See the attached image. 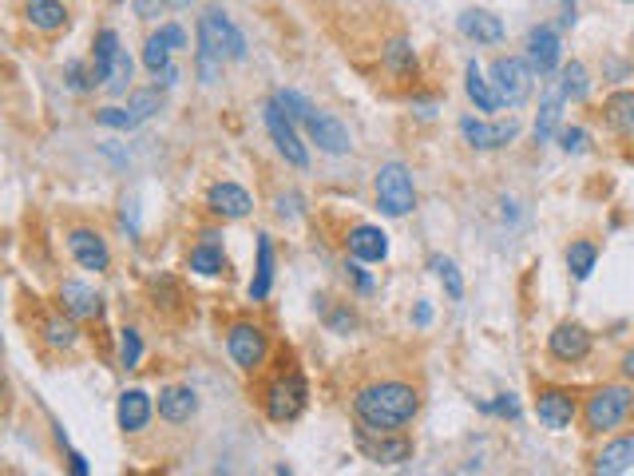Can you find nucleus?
Listing matches in <instances>:
<instances>
[{"instance_id":"nucleus-1","label":"nucleus","mask_w":634,"mask_h":476,"mask_svg":"<svg viewBox=\"0 0 634 476\" xmlns=\"http://www.w3.org/2000/svg\"><path fill=\"white\" fill-rule=\"evenodd\" d=\"M353 413L365 425V433H401L421 413V393L409 381H373L357 389Z\"/></svg>"},{"instance_id":"nucleus-2","label":"nucleus","mask_w":634,"mask_h":476,"mask_svg":"<svg viewBox=\"0 0 634 476\" xmlns=\"http://www.w3.org/2000/svg\"><path fill=\"white\" fill-rule=\"evenodd\" d=\"M246 56V36L234 28V20L222 8H207L199 16V80L203 84H218L222 80V64L226 60H242Z\"/></svg>"},{"instance_id":"nucleus-3","label":"nucleus","mask_w":634,"mask_h":476,"mask_svg":"<svg viewBox=\"0 0 634 476\" xmlns=\"http://www.w3.org/2000/svg\"><path fill=\"white\" fill-rule=\"evenodd\" d=\"M634 409V389L627 381H611V385H599L587 405H583V429L591 437H603V433H615Z\"/></svg>"},{"instance_id":"nucleus-4","label":"nucleus","mask_w":634,"mask_h":476,"mask_svg":"<svg viewBox=\"0 0 634 476\" xmlns=\"http://www.w3.org/2000/svg\"><path fill=\"white\" fill-rule=\"evenodd\" d=\"M373 195H377V207L389 219H401L417 207V187H413V175H409L405 163H385L373 179Z\"/></svg>"},{"instance_id":"nucleus-5","label":"nucleus","mask_w":634,"mask_h":476,"mask_svg":"<svg viewBox=\"0 0 634 476\" xmlns=\"http://www.w3.org/2000/svg\"><path fill=\"white\" fill-rule=\"evenodd\" d=\"M306 401H310L306 377H302L298 369H282V373L270 381V389H266V417L278 421V425H286V421H294V417L306 409Z\"/></svg>"},{"instance_id":"nucleus-6","label":"nucleus","mask_w":634,"mask_h":476,"mask_svg":"<svg viewBox=\"0 0 634 476\" xmlns=\"http://www.w3.org/2000/svg\"><path fill=\"white\" fill-rule=\"evenodd\" d=\"M226 354H230V361H234L242 373H258L266 354H270V338H266V330L254 326V322H234V326L226 330Z\"/></svg>"},{"instance_id":"nucleus-7","label":"nucleus","mask_w":634,"mask_h":476,"mask_svg":"<svg viewBox=\"0 0 634 476\" xmlns=\"http://www.w3.org/2000/svg\"><path fill=\"white\" fill-rule=\"evenodd\" d=\"M531 76H535V68L520 56H496L492 60V84H496L504 108H524L528 104Z\"/></svg>"},{"instance_id":"nucleus-8","label":"nucleus","mask_w":634,"mask_h":476,"mask_svg":"<svg viewBox=\"0 0 634 476\" xmlns=\"http://www.w3.org/2000/svg\"><path fill=\"white\" fill-rule=\"evenodd\" d=\"M262 116H266V131H270L274 147L282 151V159H286V163H294V167H310V151H306V143L298 139L294 119L286 116V108H282L278 100H270V104L262 108Z\"/></svg>"},{"instance_id":"nucleus-9","label":"nucleus","mask_w":634,"mask_h":476,"mask_svg":"<svg viewBox=\"0 0 634 476\" xmlns=\"http://www.w3.org/2000/svg\"><path fill=\"white\" fill-rule=\"evenodd\" d=\"M460 135H464V143L476 147V151H500V147H508V143L520 139V119L488 123V119L464 116L460 119Z\"/></svg>"},{"instance_id":"nucleus-10","label":"nucleus","mask_w":634,"mask_h":476,"mask_svg":"<svg viewBox=\"0 0 634 476\" xmlns=\"http://www.w3.org/2000/svg\"><path fill=\"white\" fill-rule=\"evenodd\" d=\"M575 413H579V401L571 397V389H539L535 393V417H539V425L543 429H551V433H567L571 429V421H575Z\"/></svg>"},{"instance_id":"nucleus-11","label":"nucleus","mask_w":634,"mask_h":476,"mask_svg":"<svg viewBox=\"0 0 634 476\" xmlns=\"http://www.w3.org/2000/svg\"><path fill=\"white\" fill-rule=\"evenodd\" d=\"M547 354L555 357V361H563V365L587 361V357H591V334H587V326H579V322H559V326L547 334Z\"/></svg>"},{"instance_id":"nucleus-12","label":"nucleus","mask_w":634,"mask_h":476,"mask_svg":"<svg viewBox=\"0 0 634 476\" xmlns=\"http://www.w3.org/2000/svg\"><path fill=\"white\" fill-rule=\"evenodd\" d=\"M528 64L535 76H551L555 68H563V40L551 24H535L528 32Z\"/></svg>"},{"instance_id":"nucleus-13","label":"nucleus","mask_w":634,"mask_h":476,"mask_svg":"<svg viewBox=\"0 0 634 476\" xmlns=\"http://www.w3.org/2000/svg\"><path fill=\"white\" fill-rule=\"evenodd\" d=\"M306 131H310V139H314L325 155H349V151H353L349 127H345L337 116H329V112H317L314 108L310 119H306Z\"/></svg>"},{"instance_id":"nucleus-14","label":"nucleus","mask_w":634,"mask_h":476,"mask_svg":"<svg viewBox=\"0 0 634 476\" xmlns=\"http://www.w3.org/2000/svg\"><path fill=\"white\" fill-rule=\"evenodd\" d=\"M68 250H72V258H76L84 270L104 274L107 266H111L107 238L100 235V231H92V227H72V231H68Z\"/></svg>"},{"instance_id":"nucleus-15","label":"nucleus","mask_w":634,"mask_h":476,"mask_svg":"<svg viewBox=\"0 0 634 476\" xmlns=\"http://www.w3.org/2000/svg\"><path fill=\"white\" fill-rule=\"evenodd\" d=\"M207 211H211L214 219H246L254 211V199L238 183H214L211 191H207Z\"/></svg>"},{"instance_id":"nucleus-16","label":"nucleus","mask_w":634,"mask_h":476,"mask_svg":"<svg viewBox=\"0 0 634 476\" xmlns=\"http://www.w3.org/2000/svg\"><path fill=\"white\" fill-rule=\"evenodd\" d=\"M377 437L381 441H369L365 433L357 437V445H361V453L369 461H377V465H401V461L413 457V441L409 437H401V433H377Z\"/></svg>"},{"instance_id":"nucleus-17","label":"nucleus","mask_w":634,"mask_h":476,"mask_svg":"<svg viewBox=\"0 0 634 476\" xmlns=\"http://www.w3.org/2000/svg\"><path fill=\"white\" fill-rule=\"evenodd\" d=\"M345 246L353 258L361 262H385L389 258V235L381 227H369V223H357L349 235H345Z\"/></svg>"},{"instance_id":"nucleus-18","label":"nucleus","mask_w":634,"mask_h":476,"mask_svg":"<svg viewBox=\"0 0 634 476\" xmlns=\"http://www.w3.org/2000/svg\"><path fill=\"white\" fill-rule=\"evenodd\" d=\"M195 413H199V397L191 385H167L159 393V417L167 425H187Z\"/></svg>"},{"instance_id":"nucleus-19","label":"nucleus","mask_w":634,"mask_h":476,"mask_svg":"<svg viewBox=\"0 0 634 476\" xmlns=\"http://www.w3.org/2000/svg\"><path fill=\"white\" fill-rule=\"evenodd\" d=\"M60 306H64V314H72V318H100L104 298H100L92 286L68 278V282H60Z\"/></svg>"},{"instance_id":"nucleus-20","label":"nucleus","mask_w":634,"mask_h":476,"mask_svg":"<svg viewBox=\"0 0 634 476\" xmlns=\"http://www.w3.org/2000/svg\"><path fill=\"white\" fill-rule=\"evenodd\" d=\"M460 36H468L476 44H500L504 40V20L488 8H468L460 16Z\"/></svg>"},{"instance_id":"nucleus-21","label":"nucleus","mask_w":634,"mask_h":476,"mask_svg":"<svg viewBox=\"0 0 634 476\" xmlns=\"http://www.w3.org/2000/svg\"><path fill=\"white\" fill-rule=\"evenodd\" d=\"M151 413H155V405H151V393H147V389H127V393L119 397V409H115V417H119V429H123V433H139V429H147Z\"/></svg>"},{"instance_id":"nucleus-22","label":"nucleus","mask_w":634,"mask_h":476,"mask_svg":"<svg viewBox=\"0 0 634 476\" xmlns=\"http://www.w3.org/2000/svg\"><path fill=\"white\" fill-rule=\"evenodd\" d=\"M464 92H468V100L476 104V112H500V108H504V100H500L496 84L480 72V64H476V60H468V68H464Z\"/></svg>"},{"instance_id":"nucleus-23","label":"nucleus","mask_w":634,"mask_h":476,"mask_svg":"<svg viewBox=\"0 0 634 476\" xmlns=\"http://www.w3.org/2000/svg\"><path fill=\"white\" fill-rule=\"evenodd\" d=\"M24 20L36 28V32H60L68 28V8L60 0H24Z\"/></svg>"},{"instance_id":"nucleus-24","label":"nucleus","mask_w":634,"mask_h":476,"mask_svg":"<svg viewBox=\"0 0 634 476\" xmlns=\"http://www.w3.org/2000/svg\"><path fill=\"white\" fill-rule=\"evenodd\" d=\"M381 60H385V72H389V76H397V80H409V76H417V52H413V44H409L405 36H393V40H385V48H381Z\"/></svg>"},{"instance_id":"nucleus-25","label":"nucleus","mask_w":634,"mask_h":476,"mask_svg":"<svg viewBox=\"0 0 634 476\" xmlns=\"http://www.w3.org/2000/svg\"><path fill=\"white\" fill-rule=\"evenodd\" d=\"M631 465H634V437H615V441L603 445L599 457H595V473H603V476L627 473Z\"/></svg>"},{"instance_id":"nucleus-26","label":"nucleus","mask_w":634,"mask_h":476,"mask_svg":"<svg viewBox=\"0 0 634 476\" xmlns=\"http://www.w3.org/2000/svg\"><path fill=\"white\" fill-rule=\"evenodd\" d=\"M567 270H571V278L575 282H587L591 274H595V266H599V242H591V238H575L571 246H567Z\"/></svg>"},{"instance_id":"nucleus-27","label":"nucleus","mask_w":634,"mask_h":476,"mask_svg":"<svg viewBox=\"0 0 634 476\" xmlns=\"http://www.w3.org/2000/svg\"><path fill=\"white\" fill-rule=\"evenodd\" d=\"M603 116L607 123L619 131V135H634V92L631 88H623V92H611L607 96V104H603Z\"/></svg>"},{"instance_id":"nucleus-28","label":"nucleus","mask_w":634,"mask_h":476,"mask_svg":"<svg viewBox=\"0 0 634 476\" xmlns=\"http://www.w3.org/2000/svg\"><path fill=\"white\" fill-rule=\"evenodd\" d=\"M274 286V242L270 235H258V270H254V282H250V302H262Z\"/></svg>"},{"instance_id":"nucleus-29","label":"nucleus","mask_w":634,"mask_h":476,"mask_svg":"<svg viewBox=\"0 0 634 476\" xmlns=\"http://www.w3.org/2000/svg\"><path fill=\"white\" fill-rule=\"evenodd\" d=\"M40 338L52 346V350H72L76 342H80V330H76V318L68 314H48L44 318V326H40Z\"/></svg>"},{"instance_id":"nucleus-30","label":"nucleus","mask_w":634,"mask_h":476,"mask_svg":"<svg viewBox=\"0 0 634 476\" xmlns=\"http://www.w3.org/2000/svg\"><path fill=\"white\" fill-rule=\"evenodd\" d=\"M123 52V44H119V32L115 28H100L96 32V40H92V72L100 76V84H104L107 68L115 64V56Z\"/></svg>"},{"instance_id":"nucleus-31","label":"nucleus","mask_w":634,"mask_h":476,"mask_svg":"<svg viewBox=\"0 0 634 476\" xmlns=\"http://www.w3.org/2000/svg\"><path fill=\"white\" fill-rule=\"evenodd\" d=\"M214 235H203V242L199 246H191V270L195 274H203V278H214V274H222L226 270V258H222V246L218 242H211Z\"/></svg>"},{"instance_id":"nucleus-32","label":"nucleus","mask_w":634,"mask_h":476,"mask_svg":"<svg viewBox=\"0 0 634 476\" xmlns=\"http://www.w3.org/2000/svg\"><path fill=\"white\" fill-rule=\"evenodd\" d=\"M563 88H551L547 92V100H543V108H539V119H535V139L539 143H547L551 135H555V123H559V116H563Z\"/></svg>"},{"instance_id":"nucleus-33","label":"nucleus","mask_w":634,"mask_h":476,"mask_svg":"<svg viewBox=\"0 0 634 476\" xmlns=\"http://www.w3.org/2000/svg\"><path fill=\"white\" fill-rule=\"evenodd\" d=\"M171 52H175V48H171V40L163 36V28H159V32H151V36H147V44H143V64H147V72H151V76H159V72L171 64Z\"/></svg>"},{"instance_id":"nucleus-34","label":"nucleus","mask_w":634,"mask_h":476,"mask_svg":"<svg viewBox=\"0 0 634 476\" xmlns=\"http://www.w3.org/2000/svg\"><path fill=\"white\" fill-rule=\"evenodd\" d=\"M559 88H563V96L567 100H587V92H591V76H587V68L579 64V60H567L563 64V80H559Z\"/></svg>"},{"instance_id":"nucleus-35","label":"nucleus","mask_w":634,"mask_h":476,"mask_svg":"<svg viewBox=\"0 0 634 476\" xmlns=\"http://www.w3.org/2000/svg\"><path fill=\"white\" fill-rule=\"evenodd\" d=\"M428 266H432V270H436V278L444 282L448 298H452V302H460V298H464V278H460L456 262H452V258H444V254H432V258H428Z\"/></svg>"},{"instance_id":"nucleus-36","label":"nucleus","mask_w":634,"mask_h":476,"mask_svg":"<svg viewBox=\"0 0 634 476\" xmlns=\"http://www.w3.org/2000/svg\"><path fill=\"white\" fill-rule=\"evenodd\" d=\"M104 88L111 96H127V88H131V56H127V48H123V52L115 56V64L107 68Z\"/></svg>"},{"instance_id":"nucleus-37","label":"nucleus","mask_w":634,"mask_h":476,"mask_svg":"<svg viewBox=\"0 0 634 476\" xmlns=\"http://www.w3.org/2000/svg\"><path fill=\"white\" fill-rule=\"evenodd\" d=\"M96 123H100V127H111V131H135L143 119L135 116L131 108H115V104H111V108H100V112H96Z\"/></svg>"},{"instance_id":"nucleus-38","label":"nucleus","mask_w":634,"mask_h":476,"mask_svg":"<svg viewBox=\"0 0 634 476\" xmlns=\"http://www.w3.org/2000/svg\"><path fill=\"white\" fill-rule=\"evenodd\" d=\"M274 100L286 108V116L294 119V123H306V119H310V112H314V108H310V100H306L302 92H294V88H282Z\"/></svg>"},{"instance_id":"nucleus-39","label":"nucleus","mask_w":634,"mask_h":476,"mask_svg":"<svg viewBox=\"0 0 634 476\" xmlns=\"http://www.w3.org/2000/svg\"><path fill=\"white\" fill-rule=\"evenodd\" d=\"M139 357H143V338H139V330L127 326V330L119 334V365H123V369H135Z\"/></svg>"},{"instance_id":"nucleus-40","label":"nucleus","mask_w":634,"mask_h":476,"mask_svg":"<svg viewBox=\"0 0 634 476\" xmlns=\"http://www.w3.org/2000/svg\"><path fill=\"white\" fill-rule=\"evenodd\" d=\"M159 104H163V100H159V88H139V92L127 96V108L139 119H151L159 112Z\"/></svg>"},{"instance_id":"nucleus-41","label":"nucleus","mask_w":634,"mask_h":476,"mask_svg":"<svg viewBox=\"0 0 634 476\" xmlns=\"http://www.w3.org/2000/svg\"><path fill=\"white\" fill-rule=\"evenodd\" d=\"M64 76H68V88H72V92H92V88H104V84H100V76H96V72H88L80 60H72V64L64 68Z\"/></svg>"},{"instance_id":"nucleus-42","label":"nucleus","mask_w":634,"mask_h":476,"mask_svg":"<svg viewBox=\"0 0 634 476\" xmlns=\"http://www.w3.org/2000/svg\"><path fill=\"white\" fill-rule=\"evenodd\" d=\"M480 413H500V417H520V401H516V393H500L496 401H480Z\"/></svg>"},{"instance_id":"nucleus-43","label":"nucleus","mask_w":634,"mask_h":476,"mask_svg":"<svg viewBox=\"0 0 634 476\" xmlns=\"http://www.w3.org/2000/svg\"><path fill=\"white\" fill-rule=\"evenodd\" d=\"M559 143H563L567 155H579V151H587V131H583V127H563V131H559Z\"/></svg>"},{"instance_id":"nucleus-44","label":"nucleus","mask_w":634,"mask_h":476,"mask_svg":"<svg viewBox=\"0 0 634 476\" xmlns=\"http://www.w3.org/2000/svg\"><path fill=\"white\" fill-rule=\"evenodd\" d=\"M298 203H302L298 195H278V207H274V215H278L282 223H294V219L302 215V211H298Z\"/></svg>"},{"instance_id":"nucleus-45","label":"nucleus","mask_w":634,"mask_h":476,"mask_svg":"<svg viewBox=\"0 0 634 476\" xmlns=\"http://www.w3.org/2000/svg\"><path fill=\"white\" fill-rule=\"evenodd\" d=\"M345 270H349V278H353V282H357V290H361V294H369V290H373V286H377V282H373V278H369V274H365V266H361V258H353V262H349V266H345Z\"/></svg>"},{"instance_id":"nucleus-46","label":"nucleus","mask_w":634,"mask_h":476,"mask_svg":"<svg viewBox=\"0 0 634 476\" xmlns=\"http://www.w3.org/2000/svg\"><path fill=\"white\" fill-rule=\"evenodd\" d=\"M329 326H333V330H337V334H345V330H353V326H357V318H353V314H349V310H337V314H333V318H329Z\"/></svg>"},{"instance_id":"nucleus-47","label":"nucleus","mask_w":634,"mask_h":476,"mask_svg":"<svg viewBox=\"0 0 634 476\" xmlns=\"http://www.w3.org/2000/svg\"><path fill=\"white\" fill-rule=\"evenodd\" d=\"M175 84H179V68H175V64H167V68L159 72V84H155V88H175Z\"/></svg>"},{"instance_id":"nucleus-48","label":"nucleus","mask_w":634,"mask_h":476,"mask_svg":"<svg viewBox=\"0 0 634 476\" xmlns=\"http://www.w3.org/2000/svg\"><path fill=\"white\" fill-rule=\"evenodd\" d=\"M68 461H72V473H76V476H88V473H92V469H88V461H84L80 453H68Z\"/></svg>"},{"instance_id":"nucleus-49","label":"nucleus","mask_w":634,"mask_h":476,"mask_svg":"<svg viewBox=\"0 0 634 476\" xmlns=\"http://www.w3.org/2000/svg\"><path fill=\"white\" fill-rule=\"evenodd\" d=\"M413 322H417V326H428V322H432V306H428V302H421V306H417Z\"/></svg>"},{"instance_id":"nucleus-50","label":"nucleus","mask_w":634,"mask_h":476,"mask_svg":"<svg viewBox=\"0 0 634 476\" xmlns=\"http://www.w3.org/2000/svg\"><path fill=\"white\" fill-rule=\"evenodd\" d=\"M619 369H623V377H627V381H634V346L623 354V365H619Z\"/></svg>"},{"instance_id":"nucleus-51","label":"nucleus","mask_w":634,"mask_h":476,"mask_svg":"<svg viewBox=\"0 0 634 476\" xmlns=\"http://www.w3.org/2000/svg\"><path fill=\"white\" fill-rule=\"evenodd\" d=\"M575 24V0H563V28Z\"/></svg>"},{"instance_id":"nucleus-52","label":"nucleus","mask_w":634,"mask_h":476,"mask_svg":"<svg viewBox=\"0 0 634 476\" xmlns=\"http://www.w3.org/2000/svg\"><path fill=\"white\" fill-rule=\"evenodd\" d=\"M167 8H191V0H163Z\"/></svg>"},{"instance_id":"nucleus-53","label":"nucleus","mask_w":634,"mask_h":476,"mask_svg":"<svg viewBox=\"0 0 634 476\" xmlns=\"http://www.w3.org/2000/svg\"><path fill=\"white\" fill-rule=\"evenodd\" d=\"M627 4H631V0H627Z\"/></svg>"}]
</instances>
